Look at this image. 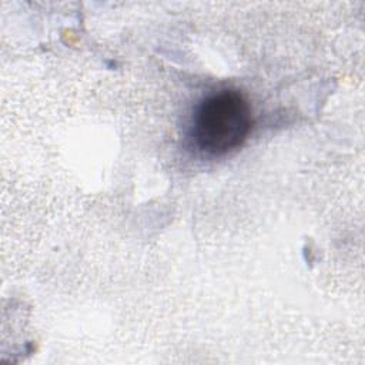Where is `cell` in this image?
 <instances>
[{"label":"cell","instance_id":"obj_1","mask_svg":"<svg viewBox=\"0 0 365 365\" xmlns=\"http://www.w3.org/2000/svg\"><path fill=\"white\" fill-rule=\"evenodd\" d=\"M251 128V111L247 100L232 90H224L202 100L198 106L192 138L200 150L227 154L242 144Z\"/></svg>","mask_w":365,"mask_h":365}]
</instances>
